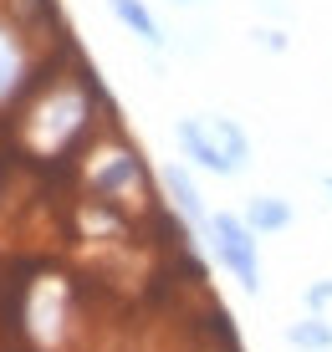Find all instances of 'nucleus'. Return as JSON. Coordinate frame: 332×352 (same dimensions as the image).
<instances>
[{"mask_svg":"<svg viewBox=\"0 0 332 352\" xmlns=\"http://www.w3.org/2000/svg\"><path fill=\"white\" fill-rule=\"evenodd\" d=\"M97 123V87L82 77H56L21 107V143L36 159H61L72 153Z\"/></svg>","mask_w":332,"mask_h":352,"instance_id":"f257e3e1","label":"nucleus"},{"mask_svg":"<svg viewBox=\"0 0 332 352\" xmlns=\"http://www.w3.org/2000/svg\"><path fill=\"white\" fill-rule=\"evenodd\" d=\"M82 184H87L92 199L138 210L143 194H149V168H143L138 148H128L123 138H97L82 159Z\"/></svg>","mask_w":332,"mask_h":352,"instance_id":"f03ea898","label":"nucleus"},{"mask_svg":"<svg viewBox=\"0 0 332 352\" xmlns=\"http://www.w3.org/2000/svg\"><path fill=\"white\" fill-rule=\"evenodd\" d=\"M200 240L210 245L215 265L245 291V296H261V235L245 225V214H236V210H210V225H205Z\"/></svg>","mask_w":332,"mask_h":352,"instance_id":"7ed1b4c3","label":"nucleus"},{"mask_svg":"<svg viewBox=\"0 0 332 352\" xmlns=\"http://www.w3.org/2000/svg\"><path fill=\"white\" fill-rule=\"evenodd\" d=\"M21 322H26V337L41 352H56L72 332V286L67 276H36L26 291V307H21Z\"/></svg>","mask_w":332,"mask_h":352,"instance_id":"20e7f679","label":"nucleus"},{"mask_svg":"<svg viewBox=\"0 0 332 352\" xmlns=\"http://www.w3.org/2000/svg\"><path fill=\"white\" fill-rule=\"evenodd\" d=\"M31 82H36V41L16 16L0 10V113L21 107Z\"/></svg>","mask_w":332,"mask_h":352,"instance_id":"39448f33","label":"nucleus"},{"mask_svg":"<svg viewBox=\"0 0 332 352\" xmlns=\"http://www.w3.org/2000/svg\"><path fill=\"white\" fill-rule=\"evenodd\" d=\"M174 143H179L184 164H189L194 174H215V179H236V174H245V168L230 159V148L220 143V133L210 128V113L179 118V123H174Z\"/></svg>","mask_w":332,"mask_h":352,"instance_id":"423d86ee","label":"nucleus"},{"mask_svg":"<svg viewBox=\"0 0 332 352\" xmlns=\"http://www.w3.org/2000/svg\"><path fill=\"white\" fill-rule=\"evenodd\" d=\"M158 184H164L169 210H174L179 220L194 230V235H205V225H210V204H205V194H200V179H194V168L184 164V159H174V164L158 168Z\"/></svg>","mask_w":332,"mask_h":352,"instance_id":"0eeeda50","label":"nucleus"},{"mask_svg":"<svg viewBox=\"0 0 332 352\" xmlns=\"http://www.w3.org/2000/svg\"><path fill=\"white\" fill-rule=\"evenodd\" d=\"M240 214H245V225H251L256 235H281V230H291V220H297L287 194H251Z\"/></svg>","mask_w":332,"mask_h":352,"instance_id":"6e6552de","label":"nucleus"},{"mask_svg":"<svg viewBox=\"0 0 332 352\" xmlns=\"http://www.w3.org/2000/svg\"><path fill=\"white\" fill-rule=\"evenodd\" d=\"M107 10H113V21L128 36H138L149 52H164V26H158V16L143 6V0H107Z\"/></svg>","mask_w":332,"mask_h":352,"instance_id":"1a4fd4ad","label":"nucleus"},{"mask_svg":"<svg viewBox=\"0 0 332 352\" xmlns=\"http://www.w3.org/2000/svg\"><path fill=\"white\" fill-rule=\"evenodd\" d=\"M287 347H297V352H332V322H327V311H307L302 322H291L287 327Z\"/></svg>","mask_w":332,"mask_h":352,"instance_id":"9d476101","label":"nucleus"},{"mask_svg":"<svg viewBox=\"0 0 332 352\" xmlns=\"http://www.w3.org/2000/svg\"><path fill=\"white\" fill-rule=\"evenodd\" d=\"M0 10H6V16H16L31 36L46 31V26H56V0H0Z\"/></svg>","mask_w":332,"mask_h":352,"instance_id":"9b49d317","label":"nucleus"},{"mask_svg":"<svg viewBox=\"0 0 332 352\" xmlns=\"http://www.w3.org/2000/svg\"><path fill=\"white\" fill-rule=\"evenodd\" d=\"M251 41L261 46V52H271V56H287V46H291L281 26H256V31H251Z\"/></svg>","mask_w":332,"mask_h":352,"instance_id":"f8f14e48","label":"nucleus"},{"mask_svg":"<svg viewBox=\"0 0 332 352\" xmlns=\"http://www.w3.org/2000/svg\"><path fill=\"white\" fill-rule=\"evenodd\" d=\"M302 301H307V311H327V307H332V276L312 281V286L302 291Z\"/></svg>","mask_w":332,"mask_h":352,"instance_id":"ddd939ff","label":"nucleus"},{"mask_svg":"<svg viewBox=\"0 0 332 352\" xmlns=\"http://www.w3.org/2000/svg\"><path fill=\"white\" fill-rule=\"evenodd\" d=\"M174 6H194V0H174Z\"/></svg>","mask_w":332,"mask_h":352,"instance_id":"4468645a","label":"nucleus"},{"mask_svg":"<svg viewBox=\"0 0 332 352\" xmlns=\"http://www.w3.org/2000/svg\"><path fill=\"white\" fill-rule=\"evenodd\" d=\"M327 194H332V174H327Z\"/></svg>","mask_w":332,"mask_h":352,"instance_id":"2eb2a0df","label":"nucleus"}]
</instances>
